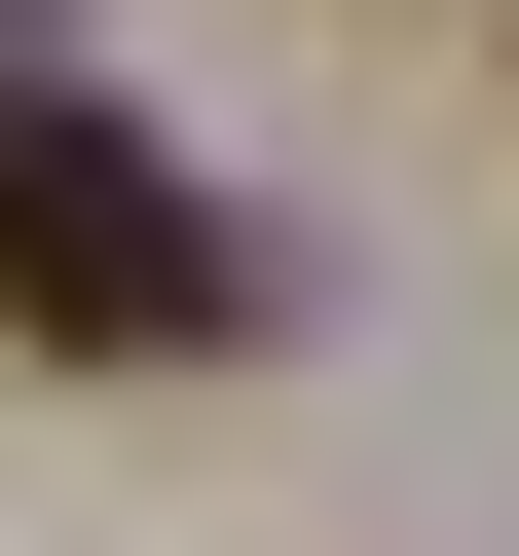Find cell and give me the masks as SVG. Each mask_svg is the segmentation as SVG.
<instances>
[{
    "mask_svg": "<svg viewBox=\"0 0 519 556\" xmlns=\"http://www.w3.org/2000/svg\"><path fill=\"white\" fill-rule=\"evenodd\" d=\"M223 298H260V260L186 223V149H112L75 75H0V334H38V371H223Z\"/></svg>",
    "mask_w": 519,
    "mask_h": 556,
    "instance_id": "cell-1",
    "label": "cell"
}]
</instances>
